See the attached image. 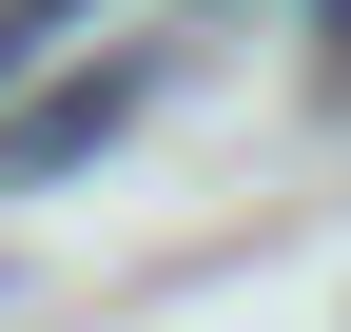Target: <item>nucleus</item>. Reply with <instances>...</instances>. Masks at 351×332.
<instances>
[{
    "mask_svg": "<svg viewBox=\"0 0 351 332\" xmlns=\"http://www.w3.org/2000/svg\"><path fill=\"white\" fill-rule=\"evenodd\" d=\"M156 78H176V39H98V59H59V78L20 98V117H0V195H59L78 156H98L117 117L156 98Z\"/></svg>",
    "mask_w": 351,
    "mask_h": 332,
    "instance_id": "f257e3e1",
    "label": "nucleus"
},
{
    "mask_svg": "<svg viewBox=\"0 0 351 332\" xmlns=\"http://www.w3.org/2000/svg\"><path fill=\"white\" fill-rule=\"evenodd\" d=\"M78 20H98V0H0V98H20V78H59Z\"/></svg>",
    "mask_w": 351,
    "mask_h": 332,
    "instance_id": "f03ea898",
    "label": "nucleus"
},
{
    "mask_svg": "<svg viewBox=\"0 0 351 332\" xmlns=\"http://www.w3.org/2000/svg\"><path fill=\"white\" fill-rule=\"evenodd\" d=\"M313 39H332V59H351V0H313Z\"/></svg>",
    "mask_w": 351,
    "mask_h": 332,
    "instance_id": "7ed1b4c3",
    "label": "nucleus"
}]
</instances>
